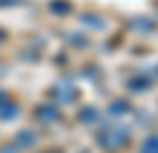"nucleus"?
<instances>
[{
  "instance_id": "nucleus-1",
  "label": "nucleus",
  "mask_w": 158,
  "mask_h": 153,
  "mask_svg": "<svg viewBox=\"0 0 158 153\" xmlns=\"http://www.w3.org/2000/svg\"><path fill=\"white\" fill-rule=\"evenodd\" d=\"M99 141H102V146H106L109 151H118V148H123L130 141V134L125 132V130H106L102 137H99Z\"/></svg>"
},
{
  "instance_id": "nucleus-2",
  "label": "nucleus",
  "mask_w": 158,
  "mask_h": 153,
  "mask_svg": "<svg viewBox=\"0 0 158 153\" xmlns=\"http://www.w3.org/2000/svg\"><path fill=\"white\" fill-rule=\"evenodd\" d=\"M139 153H158V134L149 137V139L142 144V151H139Z\"/></svg>"
},
{
  "instance_id": "nucleus-3",
  "label": "nucleus",
  "mask_w": 158,
  "mask_h": 153,
  "mask_svg": "<svg viewBox=\"0 0 158 153\" xmlns=\"http://www.w3.org/2000/svg\"><path fill=\"white\" fill-rule=\"evenodd\" d=\"M50 10H52V12H64V14H69L71 12V5H69V2H52V5H50Z\"/></svg>"
}]
</instances>
